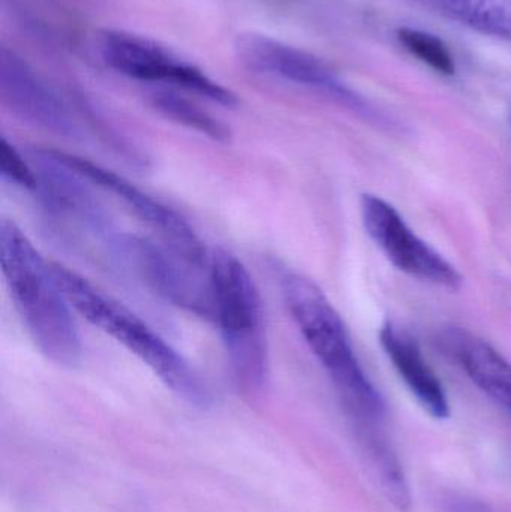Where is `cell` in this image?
Segmentation results:
<instances>
[{"mask_svg":"<svg viewBox=\"0 0 511 512\" xmlns=\"http://www.w3.org/2000/svg\"><path fill=\"white\" fill-rule=\"evenodd\" d=\"M282 300L329 378L353 427L384 424L386 405L357 360L350 334L320 286L305 274L276 265Z\"/></svg>","mask_w":511,"mask_h":512,"instance_id":"cell-1","label":"cell"},{"mask_svg":"<svg viewBox=\"0 0 511 512\" xmlns=\"http://www.w3.org/2000/svg\"><path fill=\"white\" fill-rule=\"evenodd\" d=\"M0 264L15 309L36 348L59 366L72 367L83 354L72 306L39 254L15 222H0Z\"/></svg>","mask_w":511,"mask_h":512,"instance_id":"cell-2","label":"cell"},{"mask_svg":"<svg viewBox=\"0 0 511 512\" xmlns=\"http://www.w3.org/2000/svg\"><path fill=\"white\" fill-rule=\"evenodd\" d=\"M51 268L75 312L140 358L186 402L198 408H207L212 403V394L200 373L146 321L77 271L57 262H51Z\"/></svg>","mask_w":511,"mask_h":512,"instance_id":"cell-3","label":"cell"},{"mask_svg":"<svg viewBox=\"0 0 511 512\" xmlns=\"http://www.w3.org/2000/svg\"><path fill=\"white\" fill-rule=\"evenodd\" d=\"M213 322L218 325L239 390L257 396L269 379V342L263 300L248 268L237 256H210Z\"/></svg>","mask_w":511,"mask_h":512,"instance_id":"cell-4","label":"cell"},{"mask_svg":"<svg viewBox=\"0 0 511 512\" xmlns=\"http://www.w3.org/2000/svg\"><path fill=\"white\" fill-rule=\"evenodd\" d=\"M96 51L108 68L123 77L174 87L222 107L239 105L233 90L155 39L126 30L104 29L96 35Z\"/></svg>","mask_w":511,"mask_h":512,"instance_id":"cell-5","label":"cell"},{"mask_svg":"<svg viewBox=\"0 0 511 512\" xmlns=\"http://www.w3.org/2000/svg\"><path fill=\"white\" fill-rule=\"evenodd\" d=\"M242 65L257 74L294 86L305 87L318 95L326 96L354 113L374 122L384 123L383 114L377 113L365 98L354 92L344 80L309 51L279 41L264 33L248 32L237 36L234 44Z\"/></svg>","mask_w":511,"mask_h":512,"instance_id":"cell-6","label":"cell"},{"mask_svg":"<svg viewBox=\"0 0 511 512\" xmlns=\"http://www.w3.org/2000/svg\"><path fill=\"white\" fill-rule=\"evenodd\" d=\"M114 251L125 258L164 300L191 315L213 322L209 268L197 267L164 243L143 237L123 234Z\"/></svg>","mask_w":511,"mask_h":512,"instance_id":"cell-7","label":"cell"},{"mask_svg":"<svg viewBox=\"0 0 511 512\" xmlns=\"http://www.w3.org/2000/svg\"><path fill=\"white\" fill-rule=\"evenodd\" d=\"M57 158L90 185L113 195L138 221L158 234L159 242L200 268H209L210 258L194 228L170 207L138 188L123 176L89 159L54 150Z\"/></svg>","mask_w":511,"mask_h":512,"instance_id":"cell-8","label":"cell"},{"mask_svg":"<svg viewBox=\"0 0 511 512\" xmlns=\"http://www.w3.org/2000/svg\"><path fill=\"white\" fill-rule=\"evenodd\" d=\"M360 212L368 236L398 270L452 291L461 288L459 271L423 242L392 204L377 195L365 194Z\"/></svg>","mask_w":511,"mask_h":512,"instance_id":"cell-9","label":"cell"},{"mask_svg":"<svg viewBox=\"0 0 511 512\" xmlns=\"http://www.w3.org/2000/svg\"><path fill=\"white\" fill-rule=\"evenodd\" d=\"M0 96L6 107L30 125L62 137H77L78 126L62 99L14 51H0Z\"/></svg>","mask_w":511,"mask_h":512,"instance_id":"cell-10","label":"cell"},{"mask_svg":"<svg viewBox=\"0 0 511 512\" xmlns=\"http://www.w3.org/2000/svg\"><path fill=\"white\" fill-rule=\"evenodd\" d=\"M380 343L420 406L435 420L449 418L446 391L423 357L417 340L404 328L386 322L380 330Z\"/></svg>","mask_w":511,"mask_h":512,"instance_id":"cell-11","label":"cell"},{"mask_svg":"<svg viewBox=\"0 0 511 512\" xmlns=\"http://www.w3.org/2000/svg\"><path fill=\"white\" fill-rule=\"evenodd\" d=\"M455 355L468 378L511 414V363L494 346L470 334L456 336Z\"/></svg>","mask_w":511,"mask_h":512,"instance_id":"cell-12","label":"cell"},{"mask_svg":"<svg viewBox=\"0 0 511 512\" xmlns=\"http://www.w3.org/2000/svg\"><path fill=\"white\" fill-rule=\"evenodd\" d=\"M485 36L511 42V0H413Z\"/></svg>","mask_w":511,"mask_h":512,"instance_id":"cell-13","label":"cell"},{"mask_svg":"<svg viewBox=\"0 0 511 512\" xmlns=\"http://www.w3.org/2000/svg\"><path fill=\"white\" fill-rule=\"evenodd\" d=\"M150 102L156 111L177 125L206 135L207 138L218 143H228L231 140L230 128H227L225 123L173 90H158L152 93Z\"/></svg>","mask_w":511,"mask_h":512,"instance_id":"cell-14","label":"cell"},{"mask_svg":"<svg viewBox=\"0 0 511 512\" xmlns=\"http://www.w3.org/2000/svg\"><path fill=\"white\" fill-rule=\"evenodd\" d=\"M396 38L411 56L416 57L438 74L446 77L455 74V59L443 39L413 27H401L396 33Z\"/></svg>","mask_w":511,"mask_h":512,"instance_id":"cell-15","label":"cell"},{"mask_svg":"<svg viewBox=\"0 0 511 512\" xmlns=\"http://www.w3.org/2000/svg\"><path fill=\"white\" fill-rule=\"evenodd\" d=\"M0 174L5 182L23 191L35 194L38 188V176L32 162L26 161L17 147L12 146L6 138H2L0 146Z\"/></svg>","mask_w":511,"mask_h":512,"instance_id":"cell-16","label":"cell"},{"mask_svg":"<svg viewBox=\"0 0 511 512\" xmlns=\"http://www.w3.org/2000/svg\"><path fill=\"white\" fill-rule=\"evenodd\" d=\"M452 512H494L486 505L480 502L470 501V499H458L453 501Z\"/></svg>","mask_w":511,"mask_h":512,"instance_id":"cell-17","label":"cell"}]
</instances>
